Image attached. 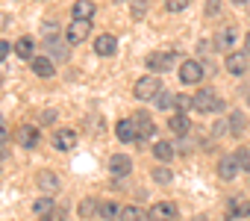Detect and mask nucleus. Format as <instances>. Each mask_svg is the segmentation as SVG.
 Returning <instances> with one entry per match:
<instances>
[{"instance_id":"a878e982","label":"nucleus","mask_w":250,"mask_h":221,"mask_svg":"<svg viewBox=\"0 0 250 221\" xmlns=\"http://www.w3.org/2000/svg\"><path fill=\"white\" fill-rule=\"evenodd\" d=\"M174 109H177V112H188V109H194V97H188V94H174Z\"/></svg>"},{"instance_id":"6e6552de","label":"nucleus","mask_w":250,"mask_h":221,"mask_svg":"<svg viewBox=\"0 0 250 221\" xmlns=\"http://www.w3.org/2000/svg\"><path fill=\"white\" fill-rule=\"evenodd\" d=\"M109 171H112V177H127V174L133 171V159H130L127 154H112Z\"/></svg>"},{"instance_id":"39448f33","label":"nucleus","mask_w":250,"mask_h":221,"mask_svg":"<svg viewBox=\"0 0 250 221\" xmlns=\"http://www.w3.org/2000/svg\"><path fill=\"white\" fill-rule=\"evenodd\" d=\"M224 68H227L229 74H235V77L247 74V68H250V53H247V50H229L227 59H224Z\"/></svg>"},{"instance_id":"5701e85b","label":"nucleus","mask_w":250,"mask_h":221,"mask_svg":"<svg viewBox=\"0 0 250 221\" xmlns=\"http://www.w3.org/2000/svg\"><path fill=\"white\" fill-rule=\"evenodd\" d=\"M53 206H56V203H53V198H47V195H44V198H39V200H36V203H33V212H36V215H42V218H44V215H47V212H50V209H53Z\"/></svg>"},{"instance_id":"4c0bfd02","label":"nucleus","mask_w":250,"mask_h":221,"mask_svg":"<svg viewBox=\"0 0 250 221\" xmlns=\"http://www.w3.org/2000/svg\"><path fill=\"white\" fill-rule=\"evenodd\" d=\"M250 215V200H241V218H247Z\"/></svg>"},{"instance_id":"2f4dec72","label":"nucleus","mask_w":250,"mask_h":221,"mask_svg":"<svg viewBox=\"0 0 250 221\" xmlns=\"http://www.w3.org/2000/svg\"><path fill=\"white\" fill-rule=\"evenodd\" d=\"M153 180H156V183H171V180H174V174L162 165V168H153Z\"/></svg>"},{"instance_id":"f8f14e48","label":"nucleus","mask_w":250,"mask_h":221,"mask_svg":"<svg viewBox=\"0 0 250 221\" xmlns=\"http://www.w3.org/2000/svg\"><path fill=\"white\" fill-rule=\"evenodd\" d=\"M115 136L127 145V142H136L139 139V133H136V121L133 118H121L118 124H115Z\"/></svg>"},{"instance_id":"e433bc0d","label":"nucleus","mask_w":250,"mask_h":221,"mask_svg":"<svg viewBox=\"0 0 250 221\" xmlns=\"http://www.w3.org/2000/svg\"><path fill=\"white\" fill-rule=\"evenodd\" d=\"M9 50H12V47H9V42H0V62L9 56Z\"/></svg>"},{"instance_id":"bb28decb","label":"nucleus","mask_w":250,"mask_h":221,"mask_svg":"<svg viewBox=\"0 0 250 221\" xmlns=\"http://www.w3.org/2000/svg\"><path fill=\"white\" fill-rule=\"evenodd\" d=\"M121 221H145V212L139 206H124L121 209Z\"/></svg>"},{"instance_id":"37998d69","label":"nucleus","mask_w":250,"mask_h":221,"mask_svg":"<svg viewBox=\"0 0 250 221\" xmlns=\"http://www.w3.org/2000/svg\"><path fill=\"white\" fill-rule=\"evenodd\" d=\"M109 221H115V218H109Z\"/></svg>"},{"instance_id":"4be33fe9","label":"nucleus","mask_w":250,"mask_h":221,"mask_svg":"<svg viewBox=\"0 0 250 221\" xmlns=\"http://www.w3.org/2000/svg\"><path fill=\"white\" fill-rule=\"evenodd\" d=\"M153 156H156L162 165L171 162V159H174V145H171V142H156V145H153Z\"/></svg>"},{"instance_id":"0eeeda50","label":"nucleus","mask_w":250,"mask_h":221,"mask_svg":"<svg viewBox=\"0 0 250 221\" xmlns=\"http://www.w3.org/2000/svg\"><path fill=\"white\" fill-rule=\"evenodd\" d=\"M177 215H180V209H177L174 200H159V203H153L150 212H147L150 221H177Z\"/></svg>"},{"instance_id":"dca6fc26","label":"nucleus","mask_w":250,"mask_h":221,"mask_svg":"<svg viewBox=\"0 0 250 221\" xmlns=\"http://www.w3.org/2000/svg\"><path fill=\"white\" fill-rule=\"evenodd\" d=\"M74 145H77V133H74V130L65 127V130H56V133H53V148H56V151H71Z\"/></svg>"},{"instance_id":"7ed1b4c3","label":"nucleus","mask_w":250,"mask_h":221,"mask_svg":"<svg viewBox=\"0 0 250 221\" xmlns=\"http://www.w3.org/2000/svg\"><path fill=\"white\" fill-rule=\"evenodd\" d=\"M174 62H180V53L177 50H159V53H150L145 59V65L150 68V74H165L174 68Z\"/></svg>"},{"instance_id":"4468645a","label":"nucleus","mask_w":250,"mask_h":221,"mask_svg":"<svg viewBox=\"0 0 250 221\" xmlns=\"http://www.w3.org/2000/svg\"><path fill=\"white\" fill-rule=\"evenodd\" d=\"M136 133H139V142L142 139H150L153 133H156V127H153V118L147 115V112H136Z\"/></svg>"},{"instance_id":"72a5a7b5","label":"nucleus","mask_w":250,"mask_h":221,"mask_svg":"<svg viewBox=\"0 0 250 221\" xmlns=\"http://www.w3.org/2000/svg\"><path fill=\"white\" fill-rule=\"evenodd\" d=\"M188 6V0H165V9L168 12H183Z\"/></svg>"},{"instance_id":"7c9ffc66","label":"nucleus","mask_w":250,"mask_h":221,"mask_svg":"<svg viewBox=\"0 0 250 221\" xmlns=\"http://www.w3.org/2000/svg\"><path fill=\"white\" fill-rule=\"evenodd\" d=\"M153 100H156V106H159V109H171V106H174V94H168V91H159Z\"/></svg>"},{"instance_id":"2eb2a0df","label":"nucleus","mask_w":250,"mask_h":221,"mask_svg":"<svg viewBox=\"0 0 250 221\" xmlns=\"http://www.w3.org/2000/svg\"><path fill=\"white\" fill-rule=\"evenodd\" d=\"M39 139H42L39 127H33V124L18 127V145H21V148H36V145H39Z\"/></svg>"},{"instance_id":"f257e3e1","label":"nucleus","mask_w":250,"mask_h":221,"mask_svg":"<svg viewBox=\"0 0 250 221\" xmlns=\"http://www.w3.org/2000/svg\"><path fill=\"white\" fill-rule=\"evenodd\" d=\"M159 91H162V80H159V74H145V77H139L136 86H133L136 100H153Z\"/></svg>"},{"instance_id":"393cba45","label":"nucleus","mask_w":250,"mask_h":221,"mask_svg":"<svg viewBox=\"0 0 250 221\" xmlns=\"http://www.w3.org/2000/svg\"><path fill=\"white\" fill-rule=\"evenodd\" d=\"M97 212L103 215V221H109V218H118V215H121V206H118L115 200H106V203H100Z\"/></svg>"},{"instance_id":"ea45409f","label":"nucleus","mask_w":250,"mask_h":221,"mask_svg":"<svg viewBox=\"0 0 250 221\" xmlns=\"http://www.w3.org/2000/svg\"><path fill=\"white\" fill-rule=\"evenodd\" d=\"M244 50L250 53V30H247V36H244Z\"/></svg>"},{"instance_id":"f704fd0d","label":"nucleus","mask_w":250,"mask_h":221,"mask_svg":"<svg viewBox=\"0 0 250 221\" xmlns=\"http://www.w3.org/2000/svg\"><path fill=\"white\" fill-rule=\"evenodd\" d=\"M145 12H147V0H136L133 3V18H145Z\"/></svg>"},{"instance_id":"58836bf2","label":"nucleus","mask_w":250,"mask_h":221,"mask_svg":"<svg viewBox=\"0 0 250 221\" xmlns=\"http://www.w3.org/2000/svg\"><path fill=\"white\" fill-rule=\"evenodd\" d=\"M9 142V133H6V127H0V145H6Z\"/></svg>"},{"instance_id":"423d86ee","label":"nucleus","mask_w":250,"mask_h":221,"mask_svg":"<svg viewBox=\"0 0 250 221\" xmlns=\"http://www.w3.org/2000/svg\"><path fill=\"white\" fill-rule=\"evenodd\" d=\"M203 80V62L200 59H186L180 65V83L183 86H197Z\"/></svg>"},{"instance_id":"a19ab883","label":"nucleus","mask_w":250,"mask_h":221,"mask_svg":"<svg viewBox=\"0 0 250 221\" xmlns=\"http://www.w3.org/2000/svg\"><path fill=\"white\" fill-rule=\"evenodd\" d=\"M232 3H238V6H241V3H244V0H232Z\"/></svg>"},{"instance_id":"412c9836","label":"nucleus","mask_w":250,"mask_h":221,"mask_svg":"<svg viewBox=\"0 0 250 221\" xmlns=\"http://www.w3.org/2000/svg\"><path fill=\"white\" fill-rule=\"evenodd\" d=\"M244 124H247V121H244L241 112H229V118H227V133H229V136H241V133H244Z\"/></svg>"},{"instance_id":"1a4fd4ad","label":"nucleus","mask_w":250,"mask_h":221,"mask_svg":"<svg viewBox=\"0 0 250 221\" xmlns=\"http://www.w3.org/2000/svg\"><path fill=\"white\" fill-rule=\"evenodd\" d=\"M241 171V165H238V159H235V154H229V156H221L218 159V177L221 180H235V174Z\"/></svg>"},{"instance_id":"c85d7f7f","label":"nucleus","mask_w":250,"mask_h":221,"mask_svg":"<svg viewBox=\"0 0 250 221\" xmlns=\"http://www.w3.org/2000/svg\"><path fill=\"white\" fill-rule=\"evenodd\" d=\"M235 159H238L241 171H247V174H250V151H247V148H238V151H235Z\"/></svg>"},{"instance_id":"f03ea898","label":"nucleus","mask_w":250,"mask_h":221,"mask_svg":"<svg viewBox=\"0 0 250 221\" xmlns=\"http://www.w3.org/2000/svg\"><path fill=\"white\" fill-rule=\"evenodd\" d=\"M227 109V103L215 94V91H209V88H200L197 94H194V112H224Z\"/></svg>"},{"instance_id":"9d476101","label":"nucleus","mask_w":250,"mask_h":221,"mask_svg":"<svg viewBox=\"0 0 250 221\" xmlns=\"http://www.w3.org/2000/svg\"><path fill=\"white\" fill-rule=\"evenodd\" d=\"M115 50H118V39L112 33H103V36L94 39V53L97 56H115Z\"/></svg>"},{"instance_id":"c9c22d12","label":"nucleus","mask_w":250,"mask_h":221,"mask_svg":"<svg viewBox=\"0 0 250 221\" xmlns=\"http://www.w3.org/2000/svg\"><path fill=\"white\" fill-rule=\"evenodd\" d=\"M197 50H200V53H209V50H218V47H215V42H200Z\"/></svg>"},{"instance_id":"ddd939ff","label":"nucleus","mask_w":250,"mask_h":221,"mask_svg":"<svg viewBox=\"0 0 250 221\" xmlns=\"http://www.w3.org/2000/svg\"><path fill=\"white\" fill-rule=\"evenodd\" d=\"M235 42H238V33H235V27H232V24H229V27H224V30L215 36V47H218V50H224V53H229Z\"/></svg>"},{"instance_id":"473e14b6","label":"nucleus","mask_w":250,"mask_h":221,"mask_svg":"<svg viewBox=\"0 0 250 221\" xmlns=\"http://www.w3.org/2000/svg\"><path fill=\"white\" fill-rule=\"evenodd\" d=\"M65 218H68V212H65L62 206H53V209H50V212H47L42 221H65Z\"/></svg>"},{"instance_id":"aec40b11","label":"nucleus","mask_w":250,"mask_h":221,"mask_svg":"<svg viewBox=\"0 0 250 221\" xmlns=\"http://www.w3.org/2000/svg\"><path fill=\"white\" fill-rule=\"evenodd\" d=\"M168 127H171V133H177V136H188L191 121H188V115H186V112H177V115H171Z\"/></svg>"},{"instance_id":"c756f323","label":"nucleus","mask_w":250,"mask_h":221,"mask_svg":"<svg viewBox=\"0 0 250 221\" xmlns=\"http://www.w3.org/2000/svg\"><path fill=\"white\" fill-rule=\"evenodd\" d=\"M203 15H206V18H218V15H221V0H206Z\"/></svg>"},{"instance_id":"cd10ccee","label":"nucleus","mask_w":250,"mask_h":221,"mask_svg":"<svg viewBox=\"0 0 250 221\" xmlns=\"http://www.w3.org/2000/svg\"><path fill=\"white\" fill-rule=\"evenodd\" d=\"M224 218L232 221V218H241V200H229L227 209H224Z\"/></svg>"},{"instance_id":"20e7f679","label":"nucleus","mask_w":250,"mask_h":221,"mask_svg":"<svg viewBox=\"0 0 250 221\" xmlns=\"http://www.w3.org/2000/svg\"><path fill=\"white\" fill-rule=\"evenodd\" d=\"M91 36V21H83V18H74L65 30V42L68 44H83L85 39Z\"/></svg>"},{"instance_id":"b1692460","label":"nucleus","mask_w":250,"mask_h":221,"mask_svg":"<svg viewBox=\"0 0 250 221\" xmlns=\"http://www.w3.org/2000/svg\"><path fill=\"white\" fill-rule=\"evenodd\" d=\"M97 209H100V203H97L94 198H85V200L80 203V218H85V221H88V218H91Z\"/></svg>"},{"instance_id":"9b49d317","label":"nucleus","mask_w":250,"mask_h":221,"mask_svg":"<svg viewBox=\"0 0 250 221\" xmlns=\"http://www.w3.org/2000/svg\"><path fill=\"white\" fill-rule=\"evenodd\" d=\"M30 68H33L36 77H44V80H50V77L56 74V65H53V59H47V56H33V59H30Z\"/></svg>"},{"instance_id":"f3484780","label":"nucleus","mask_w":250,"mask_h":221,"mask_svg":"<svg viewBox=\"0 0 250 221\" xmlns=\"http://www.w3.org/2000/svg\"><path fill=\"white\" fill-rule=\"evenodd\" d=\"M71 15H74V18H83V21H91V18L97 15L94 0H77V3L71 6Z\"/></svg>"},{"instance_id":"79ce46f5","label":"nucleus","mask_w":250,"mask_h":221,"mask_svg":"<svg viewBox=\"0 0 250 221\" xmlns=\"http://www.w3.org/2000/svg\"><path fill=\"white\" fill-rule=\"evenodd\" d=\"M247 106H250V94H247Z\"/></svg>"},{"instance_id":"a211bd4d","label":"nucleus","mask_w":250,"mask_h":221,"mask_svg":"<svg viewBox=\"0 0 250 221\" xmlns=\"http://www.w3.org/2000/svg\"><path fill=\"white\" fill-rule=\"evenodd\" d=\"M36 183H39V189L47 192V195L59 192V177H56L53 171H39V174H36Z\"/></svg>"},{"instance_id":"6ab92c4d","label":"nucleus","mask_w":250,"mask_h":221,"mask_svg":"<svg viewBox=\"0 0 250 221\" xmlns=\"http://www.w3.org/2000/svg\"><path fill=\"white\" fill-rule=\"evenodd\" d=\"M15 53H18L21 59H33V56H36V39H33V36H21V39L15 42Z\"/></svg>"}]
</instances>
